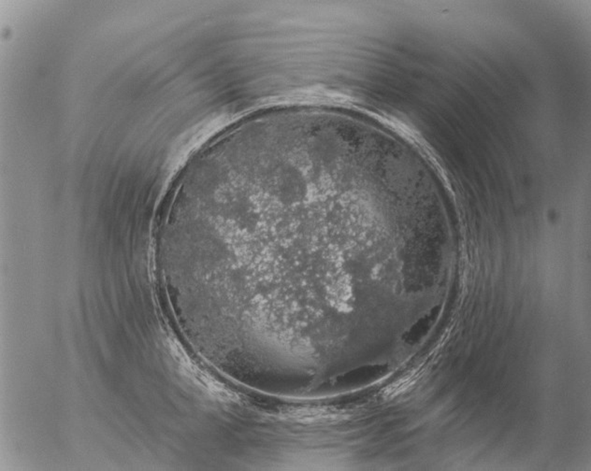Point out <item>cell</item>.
Wrapping results in <instances>:
<instances>
[{"instance_id":"obj_1","label":"cell","mask_w":591,"mask_h":471,"mask_svg":"<svg viewBox=\"0 0 591 471\" xmlns=\"http://www.w3.org/2000/svg\"><path fill=\"white\" fill-rule=\"evenodd\" d=\"M389 371L387 365H366L346 372L338 379L340 385H361L381 379Z\"/></svg>"},{"instance_id":"obj_2","label":"cell","mask_w":591,"mask_h":471,"mask_svg":"<svg viewBox=\"0 0 591 471\" xmlns=\"http://www.w3.org/2000/svg\"><path fill=\"white\" fill-rule=\"evenodd\" d=\"M437 309H435L432 310V313L428 314V315L422 317L421 319H419L418 321L413 325L411 330H410L408 332H406V335L403 336L404 342L411 345L420 342V340L424 338V336L427 335V333L429 332V330L433 324V321H435L436 316H437Z\"/></svg>"}]
</instances>
